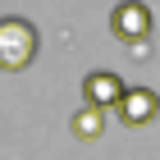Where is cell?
Wrapping results in <instances>:
<instances>
[{"mask_svg": "<svg viewBox=\"0 0 160 160\" xmlns=\"http://www.w3.org/2000/svg\"><path fill=\"white\" fill-rule=\"evenodd\" d=\"M37 50H41V37L23 14H5L0 18V69L5 73H23L37 60Z\"/></svg>", "mask_w": 160, "mask_h": 160, "instance_id": "1", "label": "cell"}, {"mask_svg": "<svg viewBox=\"0 0 160 160\" xmlns=\"http://www.w3.org/2000/svg\"><path fill=\"white\" fill-rule=\"evenodd\" d=\"M110 32L123 41V46L142 50V41L151 37V9L142 5V0H119L110 14Z\"/></svg>", "mask_w": 160, "mask_h": 160, "instance_id": "2", "label": "cell"}, {"mask_svg": "<svg viewBox=\"0 0 160 160\" xmlns=\"http://www.w3.org/2000/svg\"><path fill=\"white\" fill-rule=\"evenodd\" d=\"M123 96H128V82H123L114 69H96V73L82 78V105H96V110H119Z\"/></svg>", "mask_w": 160, "mask_h": 160, "instance_id": "3", "label": "cell"}, {"mask_svg": "<svg viewBox=\"0 0 160 160\" xmlns=\"http://www.w3.org/2000/svg\"><path fill=\"white\" fill-rule=\"evenodd\" d=\"M160 114V96L151 92V87H128V96H123L119 105V119L128 123V128H142V123H151Z\"/></svg>", "mask_w": 160, "mask_h": 160, "instance_id": "4", "label": "cell"}, {"mask_svg": "<svg viewBox=\"0 0 160 160\" xmlns=\"http://www.w3.org/2000/svg\"><path fill=\"white\" fill-rule=\"evenodd\" d=\"M73 137L78 142H96L101 133H105V110H96V105H78V114H73Z\"/></svg>", "mask_w": 160, "mask_h": 160, "instance_id": "5", "label": "cell"}]
</instances>
